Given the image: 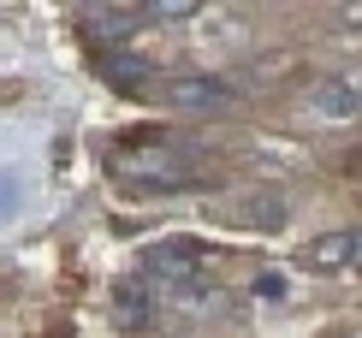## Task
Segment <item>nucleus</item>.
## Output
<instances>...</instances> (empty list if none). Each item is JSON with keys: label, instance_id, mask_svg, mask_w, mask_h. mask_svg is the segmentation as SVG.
Masks as SVG:
<instances>
[{"label": "nucleus", "instance_id": "nucleus-1", "mask_svg": "<svg viewBox=\"0 0 362 338\" xmlns=\"http://www.w3.org/2000/svg\"><path fill=\"white\" fill-rule=\"evenodd\" d=\"M167 101H173V113H226L238 101V89L214 78V71H185V78L167 83Z\"/></svg>", "mask_w": 362, "mask_h": 338}, {"label": "nucleus", "instance_id": "nucleus-2", "mask_svg": "<svg viewBox=\"0 0 362 338\" xmlns=\"http://www.w3.org/2000/svg\"><path fill=\"white\" fill-rule=\"evenodd\" d=\"M351 261H356V232H321L303 250L309 273H339V267H351Z\"/></svg>", "mask_w": 362, "mask_h": 338}, {"label": "nucleus", "instance_id": "nucleus-3", "mask_svg": "<svg viewBox=\"0 0 362 338\" xmlns=\"http://www.w3.org/2000/svg\"><path fill=\"white\" fill-rule=\"evenodd\" d=\"M137 18H143V6H83V30H89V36H101V42L131 36Z\"/></svg>", "mask_w": 362, "mask_h": 338}, {"label": "nucleus", "instance_id": "nucleus-4", "mask_svg": "<svg viewBox=\"0 0 362 338\" xmlns=\"http://www.w3.org/2000/svg\"><path fill=\"white\" fill-rule=\"evenodd\" d=\"M309 107H315L321 119H333V125H339V119H356V83H351V78H327V83L309 95Z\"/></svg>", "mask_w": 362, "mask_h": 338}, {"label": "nucleus", "instance_id": "nucleus-5", "mask_svg": "<svg viewBox=\"0 0 362 338\" xmlns=\"http://www.w3.org/2000/svg\"><path fill=\"white\" fill-rule=\"evenodd\" d=\"M107 78H113L119 89H143V83H148V59H137V54H107Z\"/></svg>", "mask_w": 362, "mask_h": 338}, {"label": "nucleus", "instance_id": "nucleus-6", "mask_svg": "<svg viewBox=\"0 0 362 338\" xmlns=\"http://www.w3.org/2000/svg\"><path fill=\"white\" fill-rule=\"evenodd\" d=\"M190 250H185V243H167V250H155V255H148V267H155V273H173V279H190V267H196V261H185Z\"/></svg>", "mask_w": 362, "mask_h": 338}, {"label": "nucleus", "instance_id": "nucleus-7", "mask_svg": "<svg viewBox=\"0 0 362 338\" xmlns=\"http://www.w3.org/2000/svg\"><path fill=\"white\" fill-rule=\"evenodd\" d=\"M119 320H131V327H143V320H148V297H143V291H131V285H119Z\"/></svg>", "mask_w": 362, "mask_h": 338}, {"label": "nucleus", "instance_id": "nucleus-8", "mask_svg": "<svg viewBox=\"0 0 362 338\" xmlns=\"http://www.w3.org/2000/svg\"><path fill=\"white\" fill-rule=\"evenodd\" d=\"M250 220H255V226H285V202H279V196H255V202H250Z\"/></svg>", "mask_w": 362, "mask_h": 338}, {"label": "nucleus", "instance_id": "nucleus-9", "mask_svg": "<svg viewBox=\"0 0 362 338\" xmlns=\"http://www.w3.org/2000/svg\"><path fill=\"white\" fill-rule=\"evenodd\" d=\"M143 18H196V0H155L143 6Z\"/></svg>", "mask_w": 362, "mask_h": 338}]
</instances>
